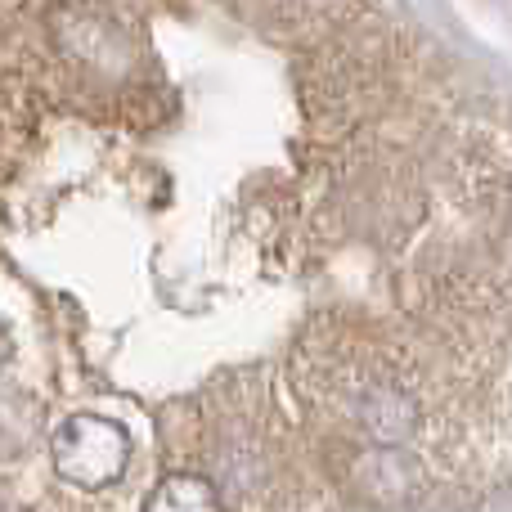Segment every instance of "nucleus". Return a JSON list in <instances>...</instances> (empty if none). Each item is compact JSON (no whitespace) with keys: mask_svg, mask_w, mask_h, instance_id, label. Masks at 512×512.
Wrapping results in <instances>:
<instances>
[{"mask_svg":"<svg viewBox=\"0 0 512 512\" xmlns=\"http://www.w3.org/2000/svg\"><path fill=\"white\" fill-rule=\"evenodd\" d=\"M50 459L68 486L77 490H104L126 477L131 463V436L113 418L77 414L50 436Z\"/></svg>","mask_w":512,"mask_h":512,"instance_id":"f257e3e1","label":"nucleus"},{"mask_svg":"<svg viewBox=\"0 0 512 512\" xmlns=\"http://www.w3.org/2000/svg\"><path fill=\"white\" fill-rule=\"evenodd\" d=\"M144 512H221V499L198 472H171L158 490H149Z\"/></svg>","mask_w":512,"mask_h":512,"instance_id":"f03ea898","label":"nucleus"},{"mask_svg":"<svg viewBox=\"0 0 512 512\" xmlns=\"http://www.w3.org/2000/svg\"><path fill=\"white\" fill-rule=\"evenodd\" d=\"M0 360H5V328H0Z\"/></svg>","mask_w":512,"mask_h":512,"instance_id":"7ed1b4c3","label":"nucleus"}]
</instances>
